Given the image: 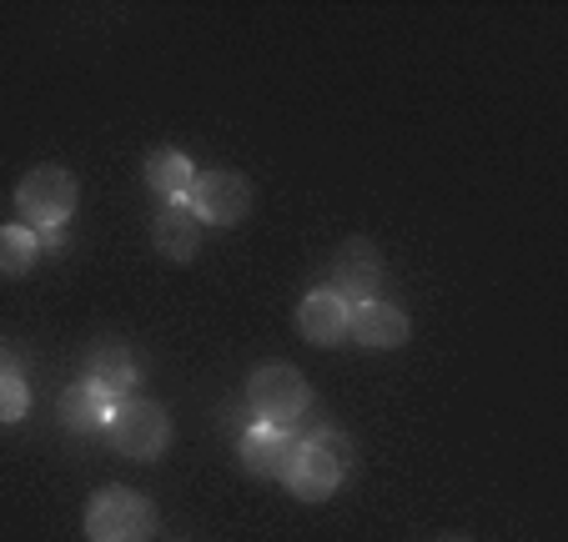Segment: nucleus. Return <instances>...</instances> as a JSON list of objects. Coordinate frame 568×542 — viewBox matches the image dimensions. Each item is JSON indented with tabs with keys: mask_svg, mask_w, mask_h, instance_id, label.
I'll return each instance as SVG.
<instances>
[{
	"mask_svg": "<svg viewBox=\"0 0 568 542\" xmlns=\"http://www.w3.org/2000/svg\"><path fill=\"white\" fill-rule=\"evenodd\" d=\"M377 287H383V252L367 236H347L333 256V297H343L347 307H363V301H377Z\"/></svg>",
	"mask_w": 568,
	"mask_h": 542,
	"instance_id": "nucleus-6",
	"label": "nucleus"
},
{
	"mask_svg": "<svg viewBox=\"0 0 568 542\" xmlns=\"http://www.w3.org/2000/svg\"><path fill=\"white\" fill-rule=\"evenodd\" d=\"M192 181H196V171H192V161H186L182 151L161 146V151H151L146 156V186L161 196V206L186 202V196H192Z\"/></svg>",
	"mask_w": 568,
	"mask_h": 542,
	"instance_id": "nucleus-14",
	"label": "nucleus"
},
{
	"mask_svg": "<svg viewBox=\"0 0 568 542\" xmlns=\"http://www.w3.org/2000/svg\"><path fill=\"white\" fill-rule=\"evenodd\" d=\"M186 206L206 226H236V222H247V212H252V181L242 171H202L192 181Z\"/></svg>",
	"mask_w": 568,
	"mask_h": 542,
	"instance_id": "nucleus-5",
	"label": "nucleus"
},
{
	"mask_svg": "<svg viewBox=\"0 0 568 542\" xmlns=\"http://www.w3.org/2000/svg\"><path fill=\"white\" fill-rule=\"evenodd\" d=\"M347 317H353V307H347L343 297H333L327 287H312L307 297L297 301V331H302V341H312V347H343Z\"/></svg>",
	"mask_w": 568,
	"mask_h": 542,
	"instance_id": "nucleus-8",
	"label": "nucleus"
},
{
	"mask_svg": "<svg viewBox=\"0 0 568 542\" xmlns=\"http://www.w3.org/2000/svg\"><path fill=\"white\" fill-rule=\"evenodd\" d=\"M307 442H317L322 452H327V458L337 462V468L343 472H353V462H357V447H353V437L343 432V427H333V422H317L307 432Z\"/></svg>",
	"mask_w": 568,
	"mask_h": 542,
	"instance_id": "nucleus-17",
	"label": "nucleus"
},
{
	"mask_svg": "<svg viewBox=\"0 0 568 542\" xmlns=\"http://www.w3.org/2000/svg\"><path fill=\"white\" fill-rule=\"evenodd\" d=\"M0 367H6V341H0Z\"/></svg>",
	"mask_w": 568,
	"mask_h": 542,
	"instance_id": "nucleus-19",
	"label": "nucleus"
},
{
	"mask_svg": "<svg viewBox=\"0 0 568 542\" xmlns=\"http://www.w3.org/2000/svg\"><path fill=\"white\" fill-rule=\"evenodd\" d=\"M75 202H81V186L65 166H31L16 186V212L31 232H61L71 222Z\"/></svg>",
	"mask_w": 568,
	"mask_h": 542,
	"instance_id": "nucleus-3",
	"label": "nucleus"
},
{
	"mask_svg": "<svg viewBox=\"0 0 568 542\" xmlns=\"http://www.w3.org/2000/svg\"><path fill=\"white\" fill-rule=\"evenodd\" d=\"M41 262V236L31 226H0V277H26Z\"/></svg>",
	"mask_w": 568,
	"mask_h": 542,
	"instance_id": "nucleus-15",
	"label": "nucleus"
},
{
	"mask_svg": "<svg viewBox=\"0 0 568 542\" xmlns=\"http://www.w3.org/2000/svg\"><path fill=\"white\" fill-rule=\"evenodd\" d=\"M116 407H121L116 397L101 392L97 382H75L61 392V427L65 432H106Z\"/></svg>",
	"mask_w": 568,
	"mask_h": 542,
	"instance_id": "nucleus-12",
	"label": "nucleus"
},
{
	"mask_svg": "<svg viewBox=\"0 0 568 542\" xmlns=\"http://www.w3.org/2000/svg\"><path fill=\"white\" fill-rule=\"evenodd\" d=\"M81 382H97L101 392H111L116 402H126L131 382H136V361H131V351L121 347V341H97L87 357V377Z\"/></svg>",
	"mask_w": 568,
	"mask_h": 542,
	"instance_id": "nucleus-13",
	"label": "nucleus"
},
{
	"mask_svg": "<svg viewBox=\"0 0 568 542\" xmlns=\"http://www.w3.org/2000/svg\"><path fill=\"white\" fill-rule=\"evenodd\" d=\"M26 407H31V387H26V377L6 361V367H0V427L21 422Z\"/></svg>",
	"mask_w": 568,
	"mask_h": 542,
	"instance_id": "nucleus-16",
	"label": "nucleus"
},
{
	"mask_svg": "<svg viewBox=\"0 0 568 542\" xmlns=\"http://www.w3.org/2000/svg\"><path fill=\"white\" fill-rule=\"evenodd\" d=\"M106 437L116 452H126V458H136V462H151L172 447V417H166V407L146 402V397H126V402L111 412Z\"/></svg>",
	"mask_w": 568,
	"mask_h": 542,
	"instance_id": "nucleus-4",
	"label": "nucleus"
},
{
	"mask_svg": "<svg viewBox=\"0 0 568 542\" xmlns=\"http://www.w3.org/2000/svg\"><path fill=\"white\" fill-rule=\"evenodd\" d=\"M151 246H156L161 256L172 266H186L196 256V246H202V222H196V212L186 202H166L156 212V222H151Z\"/></svg>",
	"mask_w": 568,
	"mask_h": 542,
	"instance_id": "nucleus-11",
	"label": "nucleus"
},
{
	"mask_svg": "<svg viewBox=\"0 0 568 542\" xmlns=\"http://www.w3.org/2000/svg\"><path fill=\"white\" fill-rule=\"evenodd\" d=\"M242 402H247V412L257 417L262 427H287L292 432V422L312 407V387L297 367H287V361H267V367H257V372L247 377Z\"/></svg>",
	"mask_w": 568,
	"mask_h": 542,
	"instance_id": "nucleus-2",
	"label": "nucleus"
},
{
	"mask_svg": "<svg viewBox=\"0 0 568 542\" xmlns=\"http://www.w3.org/2000/svg\"><path fill=\"white\" fill-rule=\"evenodd\" d=\"M438 542H473L468 532H448V538H438Z\"/></svg>",
	"mask_w": 568,
	"mask_h": 542,
	"instance_id": "nucleus-18",
	"label": "nucleus"
},
{
	"mask_svg": "<svg viewBox=\"0 0 568 542\" xmlns=\"http://www.w3.org/2000/svg\"><path fill=\"white\" fill-rule=\"evenodd\" d=\"M156 502L136 488H101L87 502V542H151Z\"/></svg>",
	"mask_w": 568,
	"mask_h": 542,
	"instance_id": "nucleus-1",
	"label": "nucleus"
},
{
	"mask_svg": "<svg viewBox=\"0 0 568 542\" xmlns=\"http://www.w3.org/2000/svg\"><path fill=\"white\" fill-rule=\"evenodd\" d=\"M347 472L337 468L327 452H322L317 442H307V437H297V452H292V468H287V492L297 502H327L337 488H343Z\"/></svg>",
	"mask_w": 568,
	"mask_h": 542,
	"instance_id": "nucleus-7",
	"label": "nucleus"
},
{
	"mask_svg": "<svg viewBox=\"0 0 568 542\" xmlns=\"http://www.w3.org/2000/svg\"><path fill=\"white\" fill-rule=\"evenodd\" d=\"M347 337H353L357 347L393 351L413 337V321H408V311L393 307V301H363V307H353V317H347Z\"/></svg>",
	"mask_w": 568,
	"mask_h": 542,
	"instance_id": "nucleus-9",
	"label": "nucleus"
},
{
	"mask_svg": "<svg viewBox=\"0 0 568 542\" xmlns=\"http://www.w3.org/2000/svg\"><path fill=\"white\" fill-rule=\"evenodd\" d=\"M236 452H242V468L252 478H287L297 437L287 427H247V432L236 437Z\"/></svg>",
	"mask_w": 568,
	"mask_h": 542,
	"instance_id": "nucleus-10",
	"label": "nucleus"
}]
</instances>
